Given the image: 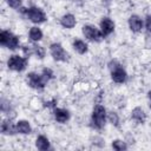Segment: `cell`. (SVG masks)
<instances>
[{"instance_id":"15","label":"cell","mask_w":151,"mask_h":151,"mask_svg":"<svg viewBox=\"0 0 151 151\" xmlns=\"http://www.w3.org/2000/svg\"><path fill=\"white\" fill-rule=\"evenodd\" d=\"M17 132L20 134H29L32 132V126L28 120L21 119L17 122Z\"/></svg>"},{"instance_id":"19","label":"cell","mask_w":151,"mask_h":151,"mask_svg":"<svg viewBox=\"0 0 151 151\" xmlns=\"http://www.w3.org/2000/svg\"><path fill=\"white\" fill-rule=\"evenodd\" d=\"M112 149L117 150V151H123V150H126L127 149V144L124 142V140H120V139H114L112 140Z\"/></svg>"},{"instance_id":"8","label":"cell","mask_w":151,"mask_h":151,"mask_svg":"<svg viewBox=\"0 0 151 151\" xmlns=\"http://www.w3.org/2000/svg\"><path fill=\"white\" fill-rule=\"evenodd\" d=\"M26 81L27 85L34 90H42L46 85V81L42 78L41 73H37V72H29L26 77Z\"/></svg>"},{"instance_id":"6","label":"cell","mask_w":151,"mask_h":151,"mask_svg":"<svg viewBox=\"0 0 151 151\" xmlns=\"http://www.w3.org/2000/svg\"><path fill=\"white\" fill-rule=\"evenodd\" d=\"M26 66H27V57L12 54L7 60V67L15 72H22L26 68Z\"/></svg>"},{"instance_id":"10","label":"cell","mask_w":151,"mask_h":151,"mask_svg":"<svg viewBox=\"0 0 151 151\" xmlns=\"http://www.w3.org/2000/svg\"><path fill=\"white\" fill-rule=\"evenodd\" d=\"M127 24H129V28L133 32V33H138L142 31L143 26H144V22H143V19L137 15V14H132L129 20H127Z\"/></svg>"},{"instance_id":"11","label":"cell","mask_w":151,"mask_h":151,"mask_svg":"<svg viewBox=\"0 0 151 151\" xmlns=\"http://www.w3.org/2000/svg\"><path fill=\"white\" fill-rule=\"evenodd\" d=\"M53 117L58 123L65 124L70 119V111L66 109H61V107H54L53 109Z\"/></svg>"},{"instance_id":"7","label":"cell","mask_w":151,"mask_h":151,"mask_svg":"<svg viewBox=\"0 0 151 151\" xmlns=\"http://www.w3.org/2000/svg\"><path fill=\"white\" fill-rule=\"evenodd\" d=\"M50 54L55 61H66L68 59V53L59 42H52L50 45Z\"/></svg>"},{"instance_id":"4","label":"cell","mask_w":151,"mask_h":151,"mask_svg":"<svg viewBox=\"0 0 151 151\" xmlns=\"http://www.w3.org/2000/svg\"><path fill=\"white\" fill-rule=\"evenodd\" d=\"M24 14L26 15V18L33 22V24H42L47 20V17H46V13L40 8V7H37V6H32V7H28V8H24Z\"/></svg>"},{"instance_id":"16","label":"cell","mask_w":151,"mask_h":151,"mask_svg":"<svg viewBox=\"0 0 151 151\" xmlns=\"http://www.w3.org/2000/svg\"><path fill=\"white\" fill-rule=\"evenodd\" d=\"M42 37H44V33H42V31L38 26H33V27L29 28L28 38H29V40L32 42H39L42 39Z\"/></svg>"},{"instance_id":"14","label":"cell","mask_w":151,"mask_h":151,"mask_svg":"<svg viewBox=\"0 0 151 151\" xmlns=\"http://www.w3.org/2000/svg\"><path fill=\"white\" fill-rule=\"evenodd\" d=\"M60 25L64 27V28H67V29H71L73 28L76 25H77V19L73 14L71 13H67V14H64L61 18H60Z\"/></svg>"},{"instance_id":"23","label":"cell","mask_w":151,"mask_h":151,"mask_svg":"<svg viewBox=\"0 0 151 151\" xmlns=\"http://www.w3.org/2000/svg\"><path fill=\"white\" fill-rule=\"evenodd\" d=\"M1 111L6 114H8L11 112V105H9V101H7L5 98L1 99Z\"/></svg>"},{"instance_id":"22","label":"cell","mask_w":151,"mask_h":151,"mask_svg":"<svg viewBox=\"0 0 151 151\" xmlns=\"http://www.w3.org/2000/svg\"><path fill=\"white\" fill-rule=\"evenodd\" d=\"M41 76H42V78L45 79V81L47 83V81H50V80L53 78V71H52L51 68H44V70L41 71Z\"/></svg>"},{"instance_id":"9","label":"cell","mask_w":151,"mask_h":151,"mask_svg":"<svg viewBox=\"0 0 151 151\" xmlns=\"http://www.w3.org/2000/svg\"><path fill=\"white\" fill-rule=\"evenodd\" d=\"M99 28H100V31H101L104 38H105V37H109V35L112 34L113 31H114V22H113V20L110 19L109 17H104V18H101V20H100Z\"/></svg>"},{"instance_id":"18","label":"cell","mask_w":151,"mask_h":151,"mask_svg":"<svg viewBox=\"0 0 151 151\" xmlns=\"http://www.w3.org/2000/svg\"><path fill=\"white\" fill-rule=\"evenodd\" d=\"M35 146H37L38 150L45 151V150H48L51 147V144H50V140H48V138L46 136L40 134L35 139Z\"/></svg>"},{"instance_id":"24","label":"cell","mask_w":151,"mask_h":151,"mask_svg":"<svg viewBox=\"0 0 151 151\" xmlns=\"http://www.w3.org/2000/svg\"><path fill=\"white\" fill-rule=\"evenodd\" d=\"M145 28L149 33H151V15H147L145 19Z\"/></svg>"},{"instance_id":"17","label":"cell","mask_w":151,"mask_h":151,"mask_svg":"<svg viewBox=\"0 0 151 151\" xmlns=\"http://www.w3.org/2000/svg\"><path fill=\"white\" fill-rule=\"evenodd\" d=\"M72 46H73V50L79 54H85L88 51L87 44L81 39H74L72 42Z\"/></svg>"},{"instance_id":"13","label":"cell","mask_w":151,"mask_h":151,"mask_svg":"<svg viewBox=\"0 0 151 151\" xmlns=\"http://www.w3.org/2000/svg\"><path fill=\"white\" fill-rule=\"evenodd\" d=\"M131 119L137 124H144L146 120V113L142 107L137 106L131 111Z\"/></svg>"},{"instance_id":"1","label":"cell","mask_w":151,"mask_h":151,"mask_svg":"<svg viewBox=\"0 0 151 151\" xmlns=\"http://www.w3.org/2000/svg\"><path fill=\"white\" fill-rule=\"evenodd\" d=\"M106 120H107L106 109L103 105H96L94 109H93V111H92V114H91L92 126L94 129H97V130H101L105 126Z\"/></svg>"},{"instance_id":"26","label":"cell","mask_w":151,"mask_h":151,"mask_svg":"<svg viewBox=\"0 0 151 151\" xmlns=\"http://www.w3.org/2000/svg\"><path fill=\"white\" fill-rule=\"evenodd\" d=\"M73 1H76V0H73Z\"/></svg>"},{"instance_id":"21","label":"cell","mask_w":151,"mask_h":151,"mask_svg":"<svg viewBox=\"0 0 151 151\" xmlns=\"http://www.w3.org/2000/svg\"><path fill=\"white\" fill-rule=\"evenodd\" d=\"M5 1L13 9H19L21 8V5H22V0H5Z\"/></svg>"},{"instance_id":"2","label":"cell","mask_w":151,"mask_h":151,"mask_svg":"<svg viewBox=\"0 0 151 151\" xmlns=\"http://www.w3.org/2000/svg\"><path fill=\"white\" fill-rule=\"evenodd\" d=\"M110 73H111V79L117 83V84H123L127 79V73L125 68L117 61V60H111L109 64Z\"/></svg>"},{"instance_id":"5","label":"cell","mask_w":151,"mask_h":151,"mask_svg":"<svg viewBox=\"0 0 151 151\" xmlns=\"http://www.w3.org/2000/svg\"><path fill=\"white\" fill-rule=\"evenodd\" d=\"M81 31H83L84 37L87 40L92 41V42H100L104 39V35H103L100 28L96 27L94 25H90V24L88 25H84Z\"/></svg>"},{"instance_id":"12","label":"cell","mask_w":151,"mask_h":151,"mask_svg":"<svg viewBox=\"0 0 151 151\" xmlns=\"http://www.w3.org/2000/svg\"><path fill=\"white\" fill-rule=\"evenodd\" d=\"M0 130H1V133L5 136H13V134L18 133L17 132V124H13L11 119L2 120Z\"/></svg>"},{"instance_id":"3","label":"cell","mask_w":151,"mask_h":151,"mask_svg":"<svg viewBox=\"0 0 151 151\" xmlns=\"http://www.w3.org/2000/svg\"><path fill=\"white\" fill-rule=\"evenodd\" d=\"M0 44L1 46L8 48V50H17L20 46V41H19V37L15 35L13 32L7 31V29H2L0 33Z\"/></svg>"},{"instance_id":"25","label":"cell","mask_w":151,"mask_h":151,"mask_svg":"<svg viewBox=\"0 0 151 151\" xmlns=\"http://www.w3.org/2000/svg\"><path fill=\"white\" fill-rule=\"evenodd\" d=\"M147 97H149V99H150V101H151V90L149 91V93H147ZM150 107H151V104H150Z\"/></svg>"},{"instance_id":"20","label":"cell","mask_w":151,"mask_h":151,"mask_svg":"<svg viewBox=\"0 0 151 151\" xmlns=\"http://www.w3.org/2000/svg\"><path fill=\"white\" fill-rule=\"evenodd\" d=\"M107 120H109L112 125L118 126V125H119V116H118V113H116V112H113V111L109 112V113H107Z\"/></svg>"}]
</instances>
